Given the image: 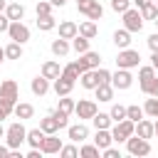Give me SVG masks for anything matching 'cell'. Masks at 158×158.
I'll return each instance as SVG.
<instances>
[{
    "label": "cell",
    "mask_w": 158,
    "mask_h": 158,
    "mask_svg": "<svg viewBox=\"0 0 158 158\" xmlns=\"http://www.w3.org/2000/svg\"><path fill=\"white\" fill-rule=\"evenodd\" d=\"M5 62V47H0V64Z\"/></svg>",
    "instance_id": "56"
},
{
    "label": "cell",
    "mask_w": 158,
    "mask_h": 158,
    "mask_svg": "<svg viewBox=\"0 0 158 158\" xmlns=\"http://www.w3.org/2000/svg\"><path fill=\"white\" fill-rule=\"evenodd\" d=\"M67 136L72 143H84L89 138V128L84 123H74V126H67Z\"/></svg>",
    "instance_id": "12"
},
{
    "label": "cell",
    "mask_w": 158,
    "mask_h": 158,
    "mask_svg": "<svg viewBox=\"0 0 158 158\" xmlns=\"http://www.w3.org/2000/svg\"><path fill=\"white\" fill-rule=\"evenodd\" d=\"M131 84H133V77H131L128 69H118L116 74H111V86H114V89H121V91H123V89H128Z\"/></svg>",
    "instance_id": "10"
},
{
    "label": "cell",
    "mask_w": 158,
    "mask_h": 158,
    "mask_svg": "<svg viewBox=\"0 0 158 158\" xmlns=\"http://www.w3.org/2000/svg\"><path fill=\"white\" fill-rule=\"evenodd\" d=\"M143 94H148V96H158V77H153V79H151V81L146 84Z\"/></svg>",
    "instance_id": "46"
},
{
    "label": "cell",
    "mask_w": 158,
    "mask_h": 158,
    "mask_svg": "<svg viewBox=\"0 0 158 158\" xmlns=\"http://www.w3.org/2000/svg\"><path fill=\"white\" fill-rule=\"evenodd\" d=\"M79 74H81V72H79V67H77V62H72V64H67V67L62 69V77H67L69 81H77Z\"/></svg>",
    "instance_id": "36"
},
{
    "label": "cell",
    "mask_w": 158,
    "mask_h": 158,
    "mask_svg": "<svg viewBox=\"0 0 158 158\" xmlns=\"http://www.w3.org/2000/svg\"><path fill=\"white\" fill-rule=\"evenodd\" d=\"M133 131H136V123H133L131 118H121V121H116V126L111 128V138H114L116 143H126V138L133 136Z\"/></svg>",
    "instance_id": "2"
},
{
    "label": "cell",
    "mask_w": 158,
    "mask_h": 158,
    "mask_svg": "<svg viewBox=\"0 0 158 158\" xmlns=\"http://www.w3.org/2000/svg\"><path fill=\"white\" fill-rule=\"evenodd\" d=\"M40 128H42L44 133H57V131H59V123H57V118L49 114V116H44V118L40 121Z\"/></svg>",
    "instance_id": "31"
},
{
    "label": "cell",
    "mask_w": 158,
    "mask_h": 158,
    "mask_svg": "<svg viewBox=\"0 0 158 158\" xmlns=\"http://www.w3.org/2000/svg\"><path fill=\"white\" fill-rule=\"evenodd\" d=\"M109 116H111V121H121V118H126V106L114 104V106H111V111H109Z\"/></svg>",
    "instance_id": "40"
},
{
    "label": "cell",
    "mask_w": 158,
    "mask_h": 158,
    "mask_svg": "<svg viewBox=\"0 0 158 158\" xmlns=\"http://www.w3.org/2000/svg\"><path fill=\"white\" fill-rule=\"evenodd\" d=\"M141 17H143V20H156V17H158V5L151 2V5L141 7Z\"/></svg>",
    "instance_id": "39"
},
{
    "label": "cell",
    "mask_w": 158,
    "mask_h": 158,
    "mask_svg": "<svg viewBox=\"0 0 158 158\" xmlns=\"http://www.w3.org/2000/svg\"><path fill=\"white\" fill-rule=\"evenodd\" d=\"M0 138H5V128H2V123H0Z\"/></svg>",
    "instance_id": "58"
},
{
    "label": "cell",
    "mask_w": 158,
    "mask_h": 158,
    "mask_svg": "<svg viewBox=\"0 0 158 158\" xmlns=\"http://www.w3.org/2000/svg\"><path fill=\"white\" fill-rule=\"evenodd\" d=\"M131 7V0H111V10L114 12H126Z\"/></svg>",
    "instance_id": "45"
},
{
    "label": "cell",
    "mask_w": 158,
    "mask_h": 158,
    "mask_svg": "<svg viewBox=\"0 0 158 158\" xmlns=\"http://www.w3.org/2000/svg\"><path fill=\"white\" fill-rule=\"evenodd\" d=\"M138 64H141V54H138L136 49H131V47L121 49L118 57H116V67H118V69H133V67H138Z\"/></svg>",
    "instance_id": "3"
},
{
    "label": "cell",
    "mask_w": 158,
    "mask_h": 158,
    "mask_svg": "<svg viewBox=\"0 0 158 158\" xmlns=\"http://www.w3.org/2000/svg\"><path fill=\"white\" fill-rule=\"evenodd\" d=\"M101 64V57H99V52H91V49H86L79 59H77V67H79V72H86V69H96Z\"/></svg>",
    "instance_id": "8"
},
{
    "label": "cell",
    "mask_w": 158,
    "mask_h": 158,
    "mask_svg": "<svg viewBox=\"0 0 158 158\" xmlns=\"http://www.w3.org/2000/svg\"><path fill=\"white\" fill-rule=\"evenodd\" d=\"M52 116L57 118L59 128H67V126H69V114H64V111H59V109H57V111H52Z\"/></svg>",
    "instance_id": "42"
},
{
    "label": "cell",
    "mask_w": 158,
    "mask_h": 158,
    "mask_svg": "<svg viewBox=\"0 0 158 158\" xmlns=\"http://www.w3.org/2000/svg\"><path fill=\"white\" fill-rule=\"evenodd\" d=\"M77 32H79V25H77V22H72V20H64V22H59V37H64V40H72Z\"/></svg>",
    "instance_id": "20"
},
{
    "label": "cell",
    "mask_w": 158,
    "mask_h": 158,
    "mask_svg": "<svg viewBox=\"0 0 158 158\" xmlns=\"http://www.w3.org/2000/svg\"><path fill=\"white\" fill-rule=\"evenodd\" d=\"M89 121L94 123V128H109V126H111V116H109V114H101V111H96Z\"/></svg>",
    "instance_id": "30"
},
{
    "label": "cell",
    "mask_w": 158,
    "mask_h": 158,
    "mask_svg": "<svg viewBox=\"0 0 158 158\" xmlns=\"http://www.w3.org/2000/svg\"><path fill=\"white\" fill-rule=\"evenodd\" d=\"M12 114H15L20 121H25V118H32V116H35V106H32V104H25V101H20V104H15Z\"/></svg>",
    "instance_id": "17"
},
{
    "label": "cell",
    "mask_w": 158,
    "mask_h": 158,
    "mask_svg": "<svg viewBox=\"0 0 158 158\" xmlns=\"http://www.w3.org/2000/svg\"><path fill=\"white\" fill-rule=\"evenodd\" d=\"M5 156H10V146H7V143L0 146V158H5Z\"/></svg>",
    "instance_id": "53"
},
{
    "label": "cell",
    "mask_w": 158,
    "mask_h": 158,
    "mask_svg": "<svg viewBox=\"0 0 158 158\" xmlns=\"http://www.w3.org/2000/svg\"><path fill=\"white\" fill-rule=\"evenodd\" d=\"M96 32H99V27H96V22H94V20H86V22H81V25H79V35H81V37L94 40V37H96Z\"/></svg>",
    "instance_id": "26"
},
{
    "label": "cell",
    "mask_w": 158,
    "mask_h": 158,
    "mask_svg": "<svg viewBox=\"0 0 158 158\" xmlns=\"http://www.w3.org/2000/svg\"><path fill=\"white\" fill-rule=\"evenodd\" d=\"M79 81H81L84 89H96V86H99L96 69H86V72H81V74H79Z\"/></svg>",
    "instance_id": "14"
},
{
    "label": "cell",
    "mask_w": 158,
    "mask_h": 158,
    "mask_svg": "<svg viewBox=\"0 0 158 158\" xmlns=\"http://www.w3.org/2000/svg\"><path fill=\"white\" fill-rule=\"evenodd\" d=\"M5 15L10 17V22H12V20H22V17H25V7H22L20 2H7Z\"/></svg>",
    "instance_id": "24"
},
{
    "label": "cell",
    "mask_w": 158,
    "mask_h": 158,
    "mask_svg": "<svg viewBox=\"0 0 158 158\" xmlns=\"http://www.w3.org/2000/svg\"><path fill=\"white\" fill-rule=\"evenodd\" d=\"M74 99H69V94H64V96H59V104H57V109L59 111H64V114H74Z\"/></svg>",
    "instance_id": "35"
},
{
    "label": "cell",
    "mask_w": 158,
    "mask_h": 158,
    "mask_svg": "<svg viewBox=\"0 0 158 158\" xmlns=\"http://www.w3.org/2000/svg\"><path fill=\"white\" fill-rule=\"evenodd\" d=\"M42 138H44V131H42V128H30L27 136H25V143H30L32 148H40Z\"/></svg>",
    "instance_id": "25"
},
{
    "label": "cell",
    "mask_w": 158,
    "mask_h": 158,
    "mask_svg": "<svg viewBox=\"0 0 158 158\" xmlns=\"http://www.w3.org/2000/svg\"><path fill=\"white\" fill-rule=\"evenodd\" d=\"M143 116H146V114H143V109H141V106H136V104H133V106H126V118H131L133 123H136V121H141Z\"/></svg>",
    "instance_id": "38"
},
{
    "label": "cell",
    "mask_w": 158,
    "mask_h": 158,
    "mask_svg": "<svg viewBox=\"0 0 158 158\" xmlns=\"http://www.w3.org/2000/svg\"><path fill=\"white\" fill-rule=\"evenodd\" d=\"M133 133L141 136V138H153V121H148V118L136 121V131Z\"/></svg>",
    "instance_id": "18"
},
{
    "label": "cell",
    "mask_w": 158,
    "mask_h": 158,
    "mask_svg": "<svg viewBox=\"0 0 158 158\" xmlns=\"http://www.w3.org/2000/svg\"><path fill=\"white\" fill-rule=\"evenodd\" d=\"M72 49L77 52V54H84L86 49H89V37H81L79 32L72 37Z\"/></svg>",
    "instance_id": "27"
},
{
    "label": "cell",
    "mask_w": 158,
    "mask_h": 158,
    "mask_svg": "<svg viewBox=\"0 0 158 158\" xmlns=\"http://www.w3.org/2000/svg\"><path fill=\"white\" fill-rule=\"evenodd\" d=\"M77 10L81 15H86L89 20H94V22L104 17V7H101L99 0H81V2H77Z\"/></svg>",
    "instance_id": "4"
},
{
    "label": "cell",
    "mask_w": 158,
    "mask_h": 158,
    "mask_svg": "<svg viewBox=\"0 0 158 158\" xmlns=\"http://www.w3.org/2000/svg\"><path fill=\"white\" fill-rule=\"evenodd\" d=\"M146 42H148V49H151V52H158V32H153Z\"/></svg>",
    "instance_id": "48"
},
{
    "label": "cell",
    "mask_w": 158,
    "mask_h": 158,
    "mask_svg": "<svg viewBox=\"0 0 158 158\" xmlns=\"http://www.w3.org/2000/svg\"><path fill=\"white\" fill-rule=\"evenodd\" d=\"M121 15H123V27L128 32H141L143 30V17H141V10L138 7H128Z\"/></svg>",
    "instance_id": "5"
},
{
    "label": "cell",
    "mask_w": 158,
    "mask_h": 158,
    "mask_svg": "<svg viewBox=\"0 0 158 158\" xmlns=\"http://www.w3.org/2000/svg\"><path fill=\"white\" fill-rule=\"evenodd\" d=\"M40 156H42V151H40V148H32V151L27 153V158H40Z\"/></svg>",
    "instance_id": "52"
},
{
    "label": "cell",
    "mask_w": 158,
    "mask_h": 158,
    "mask_svg": "<svg viewBox=\"0 0 158 158\" xmlns=\"http://www.w3.org/2000/svg\"><path fill=\"white\" fill-rule=\"evenodd\" d=\"M0 96L17 101V81H12V79H5V81L0 84Z\"/></svg>",
    "instance_id": "19"
},
{
    "label": "cell",
    "mask_w": 158,
    "mask_h": 158,
    "mask_svg": "<svg viewBox=\"0 0 158 158\" xmlns=\"http://www.w3.org/2000/svg\"><path fill=\"white\" fill-rule=\"evenodd\" d=\"M143 114H146V116H151V118H158V96H151V99H146Z\"/></svg>",
    "instance_id": "33"
},
{
    "label": "cell",
    "mask_w": 158,
    "mask_h": 158,
    "mask_svg": "<svg viewBox=\"0 0 158 158\" xmlns=\"http://www.w3.org/2000/svg\"><path fill=\"white\" fill-rule=\"evenodd\" d=\"M77 2H81V0H77Z\"/></svg>",
    "instance_id": "61"
},
{
    "label": "cell",
    "mask_w": 158,
    "mask_h": 158,
    "mask_svg": "<svg viewBox=\"0 0 158 158\" xmlns=\"http://www.w3.org/2000/svg\"><path fill=\"white\" fill-rule=\"evenodd\" d=\"M69 49H72V44H69L64 37L52 40V54H54V57H67V54H69Z\"/></svg>",
    "instance_id": "16"
},
{
    "label": "cell",
    "mask_w": 158,
    "mask_h": 158,
    "mask_svg": "<svg viewBox=\"0 0 158 158\" xmlns=\"http://www.w3.org/2000/svg\"><path fill=\"white\" fill-rule=\"evenodd\" d=\"M79 156H81V158H99V156H101V148H99L96 143H94V146H81V148H79Z\"/></svg>",
    "instance_id": "37"
},
{
    "label": "cell",
    "mask_w": 158,
    "mask_h": 158,
    "mask_svg": "<svg viewBox=\"0 0 158 158\" xmlns=\"http://www.w3.org/2000/svg\"><path fill=\"white\" fill-rule=\"evenodd\" d=\"M15 104H17V101L0 96V111H2V114H7V116H10V114H12V109H15Z\"/></svg>",
    "instance_id": "44"
},
{
    "label": "cell",
    "mask_w": 158,
    "mask_h": 158,
    "mask_svg": "<svg viewBox=\"0 0 158 158\" xmlns=\"http://www.w3.org/2000/svg\"><path fill=\"white\" fill-rule=\"evenodd\" d=\"M96 111H99V109H96V104H94L91 99H79V101L74 104V114H77L79 118H91Z\"/></svg>",
    "instance_id": "9"
},
{
    "label": "cell",
    "mask_w": 158,
    "mask_h": 158,
    "mask_svg": "<svg viewBox=\"0 0 158 158\" xmlns=\"http://www.w3.org/2000/svg\"><path fill=\"white\" fill-rule=\"evenodd\" d=\"M52 2V7H62V5H67V0H49Z\"/></svg>",
    "instance_id": "54"
},
{
    "label": "cell",
    "mask_w": 158,
    "mask_h": 158,
    "mask_svg": "<svg viewBox=\"0 0 158 158\" xmlns=\"http://www.w3.org/2000/svg\"><path fill=\"white\" fill-rule=\"evenodd\" d=\"M5 57H7V59H20V57H22V44H20V42H10V44L5 47Z\"/></svg>",
    "instance_id": "34"
},
{
    "label": "cell",
    "mask_w": 158,
    "mask_h": 158,
    "mask_svg": "<svg viewBox=\"0 0 158 158\" xmlns=\"http://www.w3.org/2000/svg\"><path fill=\"white\" fill-rule=\"evenodd\" d=\"M153 77H156V69H153V67H141V69H138V84H141V91L146 89V84H148Z\"/></svg>",
    "instance_id": "29"
},
{
    "label": "cell",
    "mask_w": 158,
    "mask_h": 158,
    "mask_svg": "<svg viewBox=\"0 0 158 158\" xmlns=\"http://www.w3.org/2000/svg\"><path fill=\"white\" fill-rule=\"evenodd\" d=\"M126 148H128L131 156H148V153H151L148 138H141V136H136V133L126 138Z\"/></svg>",
    "instance_id": "6"
},
{
    "label": "cell",
    "mask_w": 158,
    "mask_h": 158,
    "mask_svg": "<svg viewBox=\"0 0 158 158\" xmlns=\"http://www.w3.org/2000/svg\"><path fill=\"white\" fill-rule=\"evenodd\" d=\"M5 7H7V0H0V12H5Z\"/></svg>",
    "instance_id": "55"
},
{
    "label": "cell",
    "mask_w": 158,
    "mask_h": 158,
    "mask_svg": "<svg viewBox=\"0 0 158 158\" xmlns=\"http://www.w3.org/2000/svg\"><path fill=\"white\" fill-rule=\"evenodd\" d=\"M156 5H158V0H156Z\"/></svg>",
    "instance_id": "60"
},
{
    "label": "cell",
    "mask_w": 158,
    "mask_h": 158,
    "mask_svg": "<svg viewBox=\"0 0 158 158\" xmlns=\"http://www.w3.org/2000/svg\"><path fill=\"white\" fill-rule=\"evenodd\" d=\"M153 136H156V138H158V121H156V123H153Z\"/></svg>",
    "instance_id": "57"
},
{
    "label": "cell",
    "mask_w": 158,
    "mask_h": 158,
    "mask_svg": "<svg viewBox=\"0 0 158 158\" xmlns=\"http://www.w3.org/2000/svg\"><path fill=\"white\" fill-rule=\"evenodd\" d=\"M25 136H27V128L22 126V121H15V123H10L5 128V143L10 146V151L12 148H20L25 143Z\"/></svg>",
    "instance_id": "1"
},
{
    "label": "cell",
    "mask_w": 158,
    "mask_h": 158,
    "mask_svg": "<svg viewBox=\"0 0 158 158\" xmlns=\"http://www.w3.org/2000/svg\"><path fill=\"white\" fill-rule=\"evenodd\" d=\"M37 27H40L42 32H49V30L57 27V20H54L52 15H42V17H37Z\"/></svg>",
    "instance_id": "32"
},
{
    "label": "cell",
    "mask_w": 158,
    "mask_h": 158,
    "mask_svg": "<svg viewBox=\"0 0 158 158\" xmlns=\"http://www.w3.org/2000/svg\"><path fill=\"white\" fill-rule=\"evenodd\" d=\"M153 22H156V27H158V17H156V20H153Z\"/></svg>",
    "instance_id": "59"
},
{
    "label": "cell",
    "mask_w": 158,
    "mask_h": 158,
    "mask_svg": "<svg viewBox=\"0 0 158 158\" xmlns=\"http://www.w3.org/2000/svg\"><path fill=\"white\" fill-rule=\"evenodd\" d=\"M59 74H62V67H59V62L49 59V62H44V64H42V77H47V79H57Z\"/></svg>",
    "instance_id": "22"
},
{
    "label": "cell",
    "mask_w": 158,
    "mask_h": 158,
    "mask_svg": "<svg viewBox=\"0 0 158 158\" xmlns=\"http://www.w3.org/2000/svg\"><path fill=\"white\" fill-rule=\"evenodd\" d=\"M101 153H104V158H121V153H118V148H111V146H106V148H104Z\"/></svg>",
    "instance_id": "47"
},
{
    "label": "cell",
    "mask_w": 158,
    "mask_h": 158,
    "mask_svg": "<svg viewBox=\"0 0 158 158\" xmlns=\"http://www.w3.org/2000/svg\"><path fill=\"white\" fill-rule=\"evenodd\" d=\"M111 141H114V138H111V131H109V128H96L94 143H96V146H99L101 151H104L106 146H111Z\"/></svg>",
    "instance_id": "23"
},
{
    "label": "cell",
    "mask_w": 158,
    "mask_h": 158,
    "mask_svg": "<svg viewBox=\"0 0 158 158\" xmlns=\"http://www.w3.org/2000/svg\"><path fill=\"white\" fill-rule=\"evenodd\" d=\"M59 156H62V158H77V156H79V148H77V146H62V148H59Z\"/></svg>",
    "instance_id": "43"
},
{
    "label": "cell",
    "mask_w": 158,
    "mask_h": 158,
    "mask_svg": "<svg viewBox=\"0 0 158 158\" xmlns=\"http://www.w3.org/2000/svg\"><path fill=\"white\" fill-rule=\"evenodd\" d=\"M151 2H153V0H133V5H136L138 10H141V7H146V5H151Z\"/></svg>",
    "instance_id": "50"
},
{
    "label": "cell",
    "mask_w": 158,
    "mask_h": 158,
    "mask_svg": "<svg viewBox=\"0 0 158 158\" xmlns=\"http://www.w3.org/2000/svg\"><path fill=\"white\" fill-rule=\"evenodd\" d=\"M59 148H62V138H57V133H44V138L40 143V151L49 156V153H59Z\"/></svg>",
    "instance_id": "11"
},
{
    "label": "cell",
    "mask_w": 158,
    "mask_h": 158,
    "mask_svg": "<svg viewBox=\"0 0 158 158\" xmlns=\"http://www.w3.org/2000/svg\"><path fill=\"white\" fill-rule=\"evenodd\" d=\"M151 67L158 72V52H153V54H151Z\"/></svg>",
    "instance_id": "51"
},
{
    "label": "cell",
    "mask_w": 158,
    "mask_h": 158,
    "mask_svg": "<svg viewBox=\"0 0 158 158\" xmlns=\"http://www.w3.org/2000/svg\"><path fill=\"white\" fill-rule=\"evenodd\" d=\"M35 12H37V17H42V15H52V2H49V0H42V2H37Z\"/></svg>",
    "instance_id": "41"
},
{
    "label": "cell",
    "mask_w": 158,
    "mask_h": 158,
    "mask_svg": "<svg viewBox=\"0 0 158 158\" xmlns=\"http://www.w3.org/2000/svg\"><path fill=\"white\" fill-rule=\"evenodd\" d=\"M7 27H10V17L5 12H0V32H7Z\"/></svg>",
    "instance_id": "49"
},
{
    "label": "cell",
    "mask_w": 158,
    "mask_h": 158,
    "mask_svg": "<svg viewBox=\"0 0 158 158\" xmlns=\"http://www.w3.org/2000/svg\"><path fill=\"white\" fill-rule=\"evenodd\" d=\"M7 35H10V40H12V42L25 44V42L30 40V27H27V25H22V20H12V22H10V27H7Z\"/></svg>",
    "instance_id": "7"
},
{
    "label": "cell",
    "mask_w": 158,
    "mask_h": 158,
    "mask_svg": "<svg viewBox=\"0 0 158 158\" xmlns=\"http://www.w3.org/2000/svg\"><path fill=\"white\" fill-rule=\"evenodd\" d=\"M94 91H96V99H99V101H111V99H114V91H116V89H114L111 84H99V86H96Z\"/></svg>",
    "instance_id": "28"
},
{
    "label": "cell",
    "mask_w": 158,
    "mask_h": 158,
    "mask_svg": "<svg viewBox=\"0 0 158 158\" xmlns=\"http://www.w3.org/2000/svg\"><path fill=\"white\" fill-rule=\"evenodd\" d=\"M74 84L77 81H69L67 77H57L54 79V91H57V96H64V94H72V89H74Z\"/></svg>",
    "instance_id": "15"
},
{
    "label": "cell",
    "mask_w": 158,
    "mask_h": 158,
    "mask_svg": "<svg viewBox=\"0 0 158 158\" xmlns=\"http://www.w3.org/2000/svg\"><path fill=\"white\" fill-rule=\"evenodd\" d=\"M114 44L118 47V49H126V47H131V32L123 27V30H116L114 32Z\"/></svg>",
    "instance_id": "21"
},
{
    "label": "cell",
    "mask_w": 158,
    "mask_h": 158,
    "mask_svg": "<svg viewBox=\"0 0 158 158\" xmlns=\"http://www.w3.org/2000/svg\"><path fill=\"white\" fill-rule=\"evenodd\" d=\"M30 89H32V94H35V96H44V94L49 91V79L40 74V77H35V79H32Z\"/></svg>",
    "instance_id": "13"
}]
</instances>
